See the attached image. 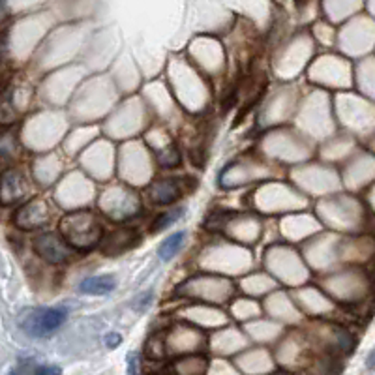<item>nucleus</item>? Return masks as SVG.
Returning a JSON list of instances; mask_svg holds the SVG:
<instances>
[{
	"mask_svg": "<svg viewBox=\"0 0 375 375\" xmlns=\"http://www.w3.org/2000/svg\"><path fill=\"white\" fill-rule=\"evenodd\" d=\"M60 237L72 250L88 251L102 242V222L92 211L68 212L60 220Z\"/></svg>",
	"mask_w": 375,
	"mask_h": 375,
	"instance_id": "nucleus-1",
	"label": "nucleus"
},
{
	"mask_svg": "<svg viewBox=\"0 0 375 375\" xmlns=\"http://www.w3.org/2000/svg\"><path fill=\"white\" fill-rule=\"evenodd\" d=\"M66 321V312L58 308H25L19 313L18 324L30 338H47Z\"/></svg>",
	"mask_w": 375,
	"mask_h": 375,
	"instance_id": "nucleus-2",
	"label": "nucleus"
},
{
	"mask_svg": "<svg viewBox=\"0 0 375 375\" xmlns=\"http://www.w3.org/2000/svg\"><path fill=\"white\" fill-rule=\"evenodd\" d=\"M32 248L38 256L49 265H63L68 263L74 256V251L66 240L60 237V233H41L38 235L32 242Z\"/></svg>",
	"mask_w": 375,
	"mask_h": 375,
	"instance_id": "nucleus-3",
	"label": "nucleus"
},
{
	"mask_svg": "<svg viewBox=\"0 0 375 375\" xmlns=\"http://www.w3.org/2000/svg\"><path fill=\"white\" fill-rule=\"evenodd\" d=\"M27 176L15 167H10L0 175V205L12 206L25 199Z\"/></svg>",
	"mask_w": 375,
	"mask_h": 375,
	"instance_id": "nucleus-4",
	"label": "nucleus"
},
{
	"mask_svg": "<svg viewBox=\"0 0 375 375\" xmlns=\"http://www.w3.org/2000/svg\"><path fill=\"white\" fill-rule=\"evenodd\" d=\"M13 223L23 231L46 228L49 223V209L41 199H30L13 214Z\"/></svg>",
	"mask_w": 375,
	"mask_h": 375,
	"instance_id": "nucleus-5",
	"label": "nucleus"
},
{
	"mask_svg": "<svg viewBox=\"0 0 375 375\" xmlns=\"http://www.w3.org/2000/svg\"><path fill=\"white\" fill-rule=\"evenodd\" d=\"M147 197L150 199L152 205L164 206L175 203L176 199L182 197V186L180 182L175 178H159L154 180L147 190Z\"/></svg>",
	"mask_w": 375,
	"mask_h": 375,
	"instance_id": "nucleus-6",
	"label": "nucleus"
},
{
	"mask_svg": "<svg viewBox=\"0 0 375 375\" xmlns=\"http://www.w3.org/2000/svg\"><path fill=\"white\" fill-rule=\"evenodd\" d=\"M137 233L133 229L119 228L114 229L113 233H109L105 239H102L100 242V250L105 254V256H120L124 254L126 250H130L131 246L137 242Z\"/></svg>",
	"mask_w": 375,
	"mask_h": 375,
	"instance_id": "nucleus-7",
	"label": "nucleus"
},
{
	"mask_svg": "<svg viewBox=\"0 0 375 375\" xmlns=\"http://www.w3.org/2000/svg\"><path fill=\"white\" fill-rule=\"evenodd\" d=\"M114 287H117L114 276L103 274V276H91V278L83 279L79 284V293H83V295L102 296L109 295Z\"/></svg>",
	"mask_w": 375,
	"mask_h": 375,
	"instance_id": "nucleus-8",
	"label": "nucleus"
},
{
	"mask_svg": "<svg viewBox=\"0 0 375 375\" xmlns=\"http://www.w3.org/2000/svg\"><path fill=\"white\" fill-rule=\"evenodd\" d=\"M18 120V111L13 105V88L6 86L0 91V126L13 124Z\"/></svg>",
	"mask_w": 375,
	"mask_h": 375,
	"instance_id": "nucleus-9",
	"label": "nucleus"
},
{
	"mask_svg": "<svg viewBox=\"0 0 375 375\" xmlns=\"http://www.w3.org/2000/svg\"><path fill=\"white\" fill-rule=\"evenodd\" d=\"M184 239H186V233L184 231H176V233H173L171 237H167V239L159 244V250H158V256L162 261H169V259H173V257L180 251L182 244H184Z\"/></svg>",
	"mask_w": 375,
	"mask_h": 375,
	"instance_id": "nucleus-10",
	"label": "nucleus"
},
{
	"mask_svg": "<svg viewBox=\"0 0 375 375\" xmlns=\"http://www.w3.org/2000/svg\"><path fill=\"white\" fill-rule=\"evenodd\" d=\"M156 158H158V164L162 165V167H165V169H173V167H178L180 165V150H178V147L176 145H169L167 148H164V150H159L158 154H156Z\"/></svg>",
	"mask_w": 375,
	"mask_h": 375,
	"instance_id": "nucleus-11",
	"label": "nucleus"
},
{
	"mask_svg": "<svg viewBox=\"0 0 375 375\" xmlns=\"http://www.w3.org/2000/svg\"><path fill=\"white\" fill-rule=\"evenodd\" d=\"M184 214V209H175V211L164 212V214H159L152 223V233H158V231H164L169 225H173L175 222H178Z\"/></svg>",
	"mask_w": 375,
	"mask_h": 375,
	"instance_id": "nucleus-12",
	"label": "nucleus"
},
{
	"mask_svg": "<svg viewBox=\"0 0 375 375\" xmlns=\"http://www.w3.org/2000/svg\"><path fill=\"white\" fill-rule=\"evenodd\" d=\"M15 150H18V141L12 133H0V159L6 162V159H12L15 156Z\"/></svg>",
	"mask_w": 375,
	"mask_h": 375,
	"instance_id": "nucleus-13",
	"label": "nucleus"
},
{
	"mask_svg": "<svg viewBox=\"0 0 375 375\" xmlns=\"http://www.w3.org/2000/svg\"><path fill=\"white\" fill-rule=\"evenodd\" d=\"M229 216H233V214H228V212H212L211 216L206 218L205 228L206 229H223L225 228V220Z\"/></svg>",
	"mask_w": 375,
	"mask_h": 375,
	"instance_id": "nucleus-14",
	"label": "nucleus"
},
{
	"mask_svg": "<svg viewBox=\"0 0 375 375\" xmlns=\"http://www.w3.org/2000/svg\"><path fill=\"white\" fill-rule=\"evenodd\" d=\"M336 338H338L340 349H343V351L349 353L353 349V346H355V338H353L347 330H343V329L336 330Z\"/></svg>",
	"mask_w": 375,
	"mask_h": 375,
	"instance_id": "nucleus-15",
	"label": "nucleus"
},
{
	"mask_svg": "<svg viewBox=\"0 0 375 375\" xmlns=\"http://www.w3.org/2000/svg\"><path fill=\"white\" fill-rule=\"evenodd\" d=\"M150 301H152V291H147L145 295H139L136 301L131 302V308L136 310V312H145L148 306H150Z\"/></svg>",
	"mask_w": 375,
	"mask_h": 375,
	"instance_id": "nucleus-16",
	"label": "nucleus"
},
{
	"mask_svg": "<svg viewBox=\"0 0 375 375\" xmlns=\"http://www.w3.org/2000/svg\"><path fill=\"white\" fill-rule=\"evenodd\" d=\"M126 360H128V368H126L128 375H141V364H139V355H137L136 351L128 353V357H126Z\"/></svg>",
	"mask_w": 375,
	"mask_h": 375,
	"instance_id": "nucleus-17",
	"label": "nucleus"
},
{
	"mask_svg": "<svg viewBox=\"0 0 375 375\" xmlns=\"http://www.w3.org/2000/svg\"><path fill=\"white\" fill-rule=\"evenodd\" d=\"M63 369L55 366V364H44V366H38L34 369V375H60Z\"/></svg>",
	"mask_w": 375,
	"mask_h": 375,
	"instance_id": "nucleus-18",
	"label": "nucleus"
},
{
	"mask_svg": "<svg viewBox=\"0 0 375 375\" xmlns=\"http://www.w3.org/2000/svg\"><path fill=\"white\" fill-rule=\"evenodd\" d=\"M8 55V32L6 30H2L0 32V66L4 64Z\"/></svg>",
	"mask_w": 375,
	"mask_h": 375,
	"instance_id": "nucleus-19",
	"label": "nucleus"
},
{
	"mask_svg": "<svg viewBox=\"0 0 375 375\" xmlns=\"http://www.w3.org/2000/svg\"><path fill=\"white\" fill-rule=\"evenodd\" d=\"M120 343H122V336L117 334V332H111V334L105 336V346H107L109 349H117Z\"/></svg>",
	"mask_w": 375,
	"mask_h": 375,
	"instance_id": "nucleus-20",
	"label": "nucleus"
},
{
	"mask_svg": "<svg viewBox=\"0 0 375 375\" xmlns=\"http://www.w3.org/2000/svg\"><path fill=\"white\" fill-rule=\"evenodd\" d=\"M366 368L375 369V347L371 349V353L368 355V358H366Z\"/></svg>",
	"mask_w": 375,
	"mask_h": 375,
	"instance_id": "nucleus-21",
	"label": "nucleus"
},
{
	"mask_svg": "<svg viewBox=\"0 0 375 375\" xmlns=\"http://www.w3.org/2000/svg\"><path fill=\"white\" fill-rule=\"evenodd\" d=\"M6 10H8L6 4H4V2H0V21L6 18Z\"/></svg>",
	"mask_w": 375,
	"mask_h": 375,
	"instance_id": "nucleus-22",
	"label": "nucleus"
},
{
	"mask_svg": "<svg viewBox=\"0 0 375 375\" xmlns=\"http://www.w3.org/2000/svg\"><path fill=\"white\" fill-rule=\"evenodd\" d=\"M369 274H371L375 279V257H374V261H371V267H369Z\"/></svg>",
	"mask_w": 375,
	"mask_h": 375,
	"instance_id": "nucleus-23",
	"label": "nucleus"
},
{
	"mask_svg": "<svg viewBox=\"0 0 375 375\" xmlns=\"http://www.w3.org/2000/svg\"><path fill=\"white\" fill-rule=\"evenodd\" d=\"M6 375H21V374H18V371H15V369H12V371H8Z\"/></svg>",
	"mask_w": 375,
	"mask_h": 375,
	"instance_id": "nucleus-24",
	"label": "nucleus"
}]
</instances>
